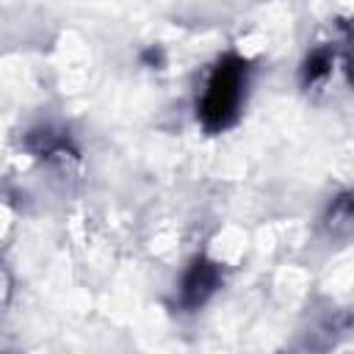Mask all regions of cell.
Wrapping results in <instances>:
<instances>
[{
  "mask_svg": "<svg viewBox=\"0 0 354 354\" xmlns=\"http://www.w3.org/2000/svg\"><path fill=\"white\" fill-rule=\"evenodd\" d=\"M243 86H246V64L232 55L224 58L213 69V75L202 91V100H199V116H202L205 127L221 130L235 119V113L241 108Z\"/></svg>",
  "mask_w": 354,
  "mask_h": 354,
  "instance_id": "obj_1",
  "label": "cell"
},
{
  "mask_svg": "<svg viewBox=\"0 0 354 354\" xmlns=\"http://www.w3.org/2000/svg\"><path fill=\"white\" fill-rule=\"evenodd\" d=\"M216 285H218V268L207 260H196L183 279V301L188 307H199L216 290Z\"/></svg>",
  "mask_w": 354,
  "mask_h": 354,
  "instance_id": "obj_2",
  "label": "cell"
},
{
  "mask_svg": "<svg viewBox=\"0 0 354 354\" xmlns=\"http://www.w3.org/2000/svg\"><path fill=\"white\" fill-rule=\"evenodd\" d=\"M326 66H329V53L326 50H318V53H313L310 55V61H307V80H318V77H324L326 75Z\"/></svg>",
  "mask_w": 354,
  "mask_h": 354,
  "instance_id": "obj_3",
  "label": "cell"
}]
</instances>
